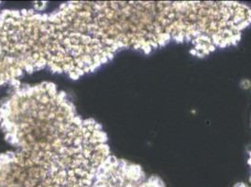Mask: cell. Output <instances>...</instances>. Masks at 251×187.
Masks as SVG:
<instances>
[{"label": "cell", "instance_id": "1", "mask_svg": "<svg viewBox=\"0 0 251 187\" xmlns=\"http://www.w3.org/2000/svg\"><path fill=\"white\" fill-rule=\"evenodd\" d=\"M125 49L129 2H68L50 13L0 11V87L42 70L76 80Z\"/></svg>", "mask_w": 251, "mask_h": 187}, {"label": "cell", "instance_id": "2", "mask_svg": "<svg viewBox=\"0 0 251 187\" xmlns=\"http://www.w3.org/2000/svg\"><path fill=\"white\" fill-rule=\"evenodd\" d=\"M15 87L0 104L5 139L44 167L56 187H92L110 156L107 136L51 83Z\"/></svg>", "mask_w": 251, "mask_h": 187}, {"label": "cell", "instance_id": "3", "mask_svg": "<svg viewBox=\"0 0 251 187\" xmlns=\"http://www.w3.org/2000/svg\"><path fill=\"white\" fill-rule=\"evenodd\" d=\"M0 187H56L47 170L21 151L0 154Z\"/></svg>", "mask_w": 251, "mask_h": 187}, {"label": "cell", "instance_id": "4", "mask_svg": "<svg viewBox=\"0 0 251 187\" xmlns=\"http://www.w3.org/2000/svg\"><path fill=\"white\" fill-rule=\"evenodd\" d=\"M92 187H164L155 176H148L136 164L110 156L101 165Z\"/></svg>", "mask_w": 251, "mask_h": 187}]
</instances>
